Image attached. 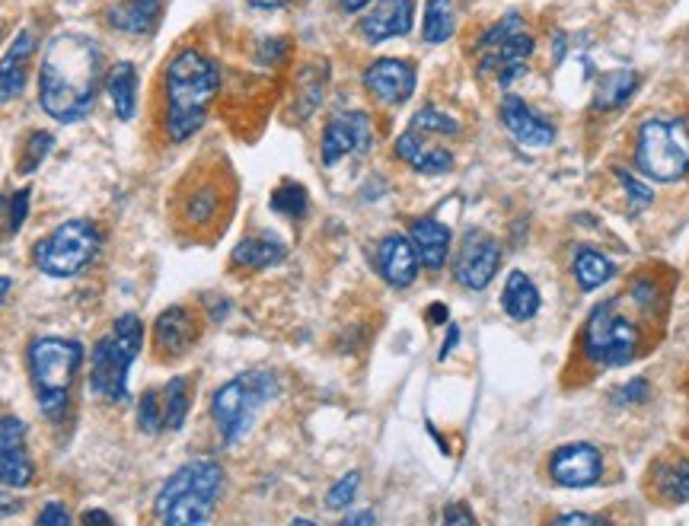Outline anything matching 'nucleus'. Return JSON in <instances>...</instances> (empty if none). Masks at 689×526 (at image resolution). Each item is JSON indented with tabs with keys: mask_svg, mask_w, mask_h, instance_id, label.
<instances>
[{
	"mask_svg": "<svg viewBox=\"0 0 689 526\" xmlns=\"http://www.w3.org/2000/svg\"><path fill=\"white\" fill-rule=\"evenodd\" d=\"M284 259V246H281L275 236H250L243 240L233 255H230V265L233 269H243V272H262L268 265H275Z\"/></svg>",
	"mask_w": 689,
	"mask_h": 526,
	"instance_id": "27",
	"label": "nucleus"
},
{
	"mask_svg": "<svg viewBox=\"0 0 689 526\" xmlns=\"http://www.w3.org/2000/svg\"><path fill=\"white\" fill-rule=\"evenodd\" d=\"M498 115H501V125L514 134V141L524 144V148H536L539 151V148H549L556 141V125L546 115H539L536 109H530L520 97H514V93H508L501 100V112Z\"/></svg>",
	"mask_w": 689,
	"mask_h": 526,
	"instance_id": "15",
	"label": "nucleus"
},
{
	"mask_svg": "<svg viewBox=\"0 0 689 526\" xmlns=\"http://www.w3.org/2000/svg\"><path fill=\"white\" fill-rule=\"evenodd\" d=\"M100 252V230L77 218L54 226L45 240L36 243V269L49 277H74L80 275Z\"/></svg>",
	"mask_w": 689,
	"mask_h": 526,
	"instance_id": "8",
	"label": "nucleus"
},
{
	"mask_svg": "<svg viewBox=\"0 0 689 526\" xmlns=\"http://www.w3.org/2000/svg\"><path fill=\"white\" fill-rule=\"evenodd\" d=\"M444 524H476L473 510H466L463 504H447L444 510Z\"/></svg>",
	"mask_w": 689,
	"mask_h": 526,
	"instance_id": "43",
	"label": "nucleus"
},
{
	"mask_svg": "<svg viewBox=\"0 0 689 526\" xmlns=\"http://www.w3.org/2000/svg\"><path fill=\"white\" fill-rule=\"evenodd\" d=\"M498 265H501L498 240L483 230H469L463 236V246H459L457 262H454V277L466 291H485L498 272Z\"/></svg>",
	"mask_w": 689,
	"mask_h": 526,
	"instance_id": "10",
	"label": "nucleus"
},
{
	"mask_svg": "<svg viewBox=\"0 0 689 526\" xmlns=\"http://www.w3.org/2000/svg\"><path fill=\"white\" fill-rule=\"evenodd\" d=\"M585 354L600 367H626L638 354V328L612 301L597 303L587 316Z\"/></svg>",
	"mask_w": 689,
	"mask_h": 526,
	"instance_id": "9",
	"label": "nucleus"
},
{
	"mask_svg": "<svg viewBox=\"0 0 689 526\" xmlns=\"http://www.w3.org/2000/svg\"><path fill=\"white\" fill-rule=\"evenodd\" d=\"M105 20L112 29L128 36H144L160 20V0H115L105 10Z\"/></svg>",
	"mask_w": 689,
	"mask_h": 526,
	"instance_id": "22",
	"label": "nucleus"
},
{
	"mask_svg": "<svg viewBox=\"0 0 689 526\" xmlns=\"http://www.w3.org/2000/svg\"><path fill=\"white\" fill-rule=\"evenodd\" d=\"M636 166L655 182H680L689 173L687 119L655 115L638 128Z\"/></svg>",
	"mask_w": 689,
	"mask_h": 526,
	"instance_id": "6",
	"label": "nucleus"
},
{
	"mask_svg": "<svg viewBox=\"0 0 689 526\" xmlns=\"http://www.w3.org/2000/svg\"><path fill=\"white\" fill-rule=\"evenodd\" d=\"M539 291L536 284L527 277V272H510L505 281V294H501V310L508 313V320L514 323H530L536 313H539Z\"/></svg>",
	"mask_w": 689,
	"mask_h": 526,
	"instance_id": "23",
	"label": "nucleus"
},
{
	"mask_svg": "<svg viewBox=\"0 0 689 526\" xmlns=\"http://www.w3.org/2000/svg\"><path fill=\"white\" fill-rule=\"evenodd\" d=\"M29 189L13 192V199L7 201V233H20V226L26 224V214H29Z\"/></svg>",
	"mask_w": 689,
	"mask_h": 526,
	"instance_id": "39",
	"label": "nucleus"
},
{
	"mask_svg": "<svg viewBox=\"0 0 689 526\" xmlns=\"http://www.w3.org/2000/svg\"><path fill=\"white\" fill-rule=\"evenodd\" d=\"M374 0H342V10L345 13H361V10H367Z\"/></svg>",
	"mask_w": 689,
	"mask_h": 526,
	"instance_id": "48",
	"label": "nucleus"
},
{
	"mask_svg": "<svg viewBox=\"0 0 689 526\" xmlns=\"http://www.w3.org/2000/svg\"><path fill=\"white\" fill-rule=\"evenodd\" d=\"M357 485H361V473H345V476L338 478V482L330 488L326 507H330V510H345L348 504L355 502Z\"/></svg>",
	"mask_w": 689,
	"mask_h": 526,
	"instance_id": "37",
	"label": "nucleus"
},
{
	"mask_svg": "<svg viewBox=\"0 0 689 526\" xmlns=\"http://www.w3.org/2000/svg\"><path fill=\"white\" fill-rule=\"evenodd\" d=\"M160 405H163V427L166 431H179V427L185 425V415H189V380L185 376H173L160 390Z\"/></svg>",
	"mask_w": 689,
	"mask_h": 526,
	"instance_id": "30",
	"label": "nucleus"
},
{
	"mask_svg": "<svg viewBox=\"0 0 689 526\" xmlns=\"http://www.w3.org/2000/svg\"><path fill=\"white\" fill-rule=\"evenodd\" d=\"M68 524H71V510H68L61 502L45 504L42 514H39V526H68Z\"/></svg>",
	"mask_w": 689,
	"mask_h": 526,
	"instance_id": "41",
	"label": "nucleus"
},
{
	"mask_svg": "<svg viewBox=\"0 0 689 526\" xmlns=\"http://www.w3.org/2000/svg\"><path fill=\"white\" fill-rule=\"evenodd\" d=\"M36 478V463L26 451V422L17 415L0 418V485L26 488Z\"/></svg>",
	"mask_w": 689,
	"mask_h": 526,
	"instance_id": "11",
	"label": "nucleus"
},
{
	"mask_svg": "<svg viewBox=\"0 0 689 526\" xmlns=\"http://www.w3.org/2000/svg\"><path fill=\"white\" fill-rule=\"evenodd\" d=\"M638 83H641V77L632 68H622V71L607 74L597 83V93H594V102H590L594 112H612V109L626 105V102L636 97Z\"/></svg>",
	"mask_w": 689,
	"mask_h": 526,
	"instance_id": "26",
	"label": "nucleus"
},
{
	"mask_svg": "<svg viewBox=\"0 0 689 526\" xmlns=\"http://www.w3.org/2000/svg\"><path fill=\"white\" fill-rule=\"evenodd\" d=\"M272 211H278L291 221H301L306 214V189L297 182H284L272 195Z\"/></svg>",
	"mask_w": 689,
	"mask_h": 526,
	"instance_id": "31",
	"label": "nucleus"
},
{
	"mask_svg": "<svg viewBox=\"0 0 689 526\" xmlns=\"http://www.w3.org/2000/svg\"><path fill=\"white\" fill-rule=\"evenodd\" d=\"M629 297L636 301L638 310H651L658 303V284L651 277H636L629 287Z\"/></svg>",
	"mask_w": 689,
	"mask_h": 526,
	"instance_id": "40",
	"label": "nucleus"
},
{
	"mask_svg": "<svg viewBox=\"0 0 689 526\" xmlns=\"http://www.w3.org/2000/svg\"><path fill=\"white\" fill-rule=\"evenodd\" d=\"M457 342H459V328L457 326H450V332H447V342H444V348H440V361L450 354V351L457 348Z\"/></svg>",
	"mask_w": 689,
	"mask_h": 526,
	"instance_id": "46",
	"label": "nucleus"
},
{
	"mask_svg": "<svg viewBox=\"0 0 689 526\" xmlns=\"http://www.w3.org/2000/svg\"><path fill=\"white\" fill-rule=\"evenodd\" d=\"M80 520H83V524H112V517H109V514H102V510H87Z\"/></svg>",
	"mask_w": 689,
	"mask_h": 526,
	"instance_id": "47",
	"label": "nucleus"
},
{
	"mask_svg": "<svg viewBox=\"0 0 689 526\" xmlns=\"http://www.w3.org/2000/svg\"><path fill=\"white\" fill-rule=\"evenodd\" d=\"M655 495L663 504H687L689 502V459L687 456H670L655 466Z\"/></svg>",
	"mask_w": 689,
	"mask_h": 526,
	"instance_id": "24",
	"label": "nucleus"
},
{
	"mask_svg": "<svg viewBox=\"0 0 689 526\" xmlns=\"http://www.w3.org/2000/svg\"><path fill=\"white\" fill-rule=\"evenodd\" d=\"M616 179H619V182H622V189L629 192V204H632L629 211H632V214L645 211V208L655 201V192H651V189H648L638 175L626 173V170H616Z\"/></svg>",
	"mask_w": 689,
	"mask_h": 526,
	"instance_id": "38",
	"label": "nucleus"
},
{
	"mask_svg": "<svg viewBox=\"0 0 689 526\" xmlns=\"http://www.w3.org/2000/svg\"><path fill=\"white\" fill-rule=\"evenodd\" d=\"M428 316H432V320H434V326L447 323V306H444V303H434L432 310H428Z\"/></svg>",
	"mask_w": 689,
	"mask_h": 526,
	"instance_id": "49",
	"label": "nucleus"
},
{
	"mask_svg": "<svg viewBox=\"0 0 689 526\" xmlns=\"http://www.w3.org/2000/svg\"><path fill=\"white\" fill-rule=\"evenodd\" d=\"M20 510H23V502H17L10 492L0 488V520H3V517H13V514H20Z\"/></svg>",
	"mask_w": 689,
	"mask_h": 526,
	"instance_id": "45",
	"label": "nucleus"
},
{
	"mask_svg": "<svg viewBox=\"0 0 689 526\" xmlns=\"http://www.w3.org/2000/svg\"><path fill=\"white\" fill-rule=\"evenodd\" d=\"M415 83H418L415 68L408 61H403V58H381V61H374L364 71L367 93L377 102H383V105H403V102L412 100Z\"/></svg>",
	"mask_w": 689,
	"mask_h": 526,
	"instance_id": "13",
	"label": "nucleus"
},
{
	"mask_svg": "<svg viewBox=\"0 0 689 526\" xmlns=\"http://www.w3.org/2000/svg\"><path fill=\"white\" fill-rule=\"evenodd\" d=\"M102 51L83 32H61L45 49L39 68V102L54 122H80L100 93Z\"/></svg>",
	"mask_w": 689,
	"mask_h": 526,
	"instance_id": "1",
	"label": "nucleus"
},
{
	"mask_svg": "<svg viewBox=\"0 0 689 526\" xmlns=\"http://www.w3.org/2000/svg\"><path fill=\"white\" fill-rule=\"evenodd\" d=\"M396 153H399V160H406L412 170H418V173L425 175H444L454 170V153L447 151V148H440V144H432L415 128H408L406 134H399Z\"/></svg>",
	"mask_w": 689,
	"mask_h": 526,
	"instance_id": "19",
	"label": "nucleus"
},
{
	"mask_svg": "<svg viewBox=\"0 0 689 526\" xmlns=\"http://www.w3.org/2000/svg\"><path fill=\"white\" fill-rule=\"evenodd\" d=\"M199 342V320L185 306H166L153 323V345L166 357H179Z\"/></svg>",
	"mask_w": 689,
	"mask_h": 526,
	"instance_id": "17",
	"label": "nucleus"
},
{
	"mask_svg": "<svg viewBox=\"0 0 689 526\" xmlns=\"http://www.w3.org/2000/svg\"><path fill=\"white\" fill-rule=\"evenodd\" d=\"M571 275L578 281V287H581L585 294H590V291L604 287V284L616 275V265L597 250H578L575 262H571Z\"/></svg>",
	"mask_w": 689,
	"mask_h": 526,
	"instance_id": "28",
	"label": "nucleus"
},
{
	"mask_svg": "<svg viewBox=\"0 0 689 526\" xmlns=\"http://www.w3.org/2000/svg\"><path fill=\"white\" fill-rule=\"evenodd\" d=\"M374 141V128L364 112H345L335 115L326 131H323V163L335 166L348 153H364Z\"/></svg>",
	"mask_w": 689,
	"mask_h": 526,
	"instance_id": "14",
	"label": "nucleus"
},
{
	"mask_svg": "<svg viewBox=\"0 0 689 526\" xmlns=\"http://www.w3.org/2000/svg\"><path fill=\"white\" fill-rule=\"evenodd\" d=\"M412 128H415V131H422V134H444V138L459 134L457 119H450L447 112H440V109H434V105L418 109V112H415V119H412Z\"/></svg>",
	"mask_w": 689,
	"mask_h": 526,
	"instance_id": "32",
	"label": "nucleus"
},
{
	"mask_svg": "<svg viewBox=\"0 0 689 526\" xmlns=\"http://www.w3.org/2000/svg\"><path fill=\"white\" fill-rule=\"evenodd\" d=\"M418 252L412 246V240L403 233H389L383 236L377 246V269L386 284L393 287H408L418 277Z\"/></svg>",
	"mask_w": 689,
	"mask_h": 526,
	"instance_id": "18",
	"label": "nucleus"
},
{
	"mask_svg": "<svg viewBox=\"0 0 689 526\" xmlns=\"http://www.w3.org/2000/svg\"><path fill=\"white\" fill-rule=\"evenodd\" d=\"M253 7H259V10H278V7H284V3H291V0H250Z\"/></svg>",
	"mask_w": 689,
	"mask_h": 526,
	"instance_id": "51",
	"label": "nucleus"
},
{
	"mask_svg": "<svg viewBox=\"0 0 689 526\" xmlns=\"http://www.w3.org/2000/svg\"><path fill=\"white\" fill-rule=\"evenodd\" d=\"M408 240H412V246L418 252V262L428 269V272H440L444 269V262H447V255H450V243H454V236H450V230L440 224V221H434V218H418L412 230H408Z\"/></svg>",
	"mask_w": 689,
	"mask_h": 526,
	"instance_id": "21",
	"label": "nucleus"
},
{
	"mask_svg": "<svg viewBox=\"0 0 689 526\" xmlns=\"http://www.w3.org/2000/svg\"><path fill=\"white\" fill-rule=\"evenodd\" d=\"M457 29V13H454V0H428L425 3V17H422V36L428 45H440L454 36Z\"/></svg>",
	"mask_w": 689,
	"mask_h": 526,
	"instance_id": "29",
	"label": "nucleus"
},
{
	"mask_svg": "<svg viewBox=\"0 0 689 526\" xmlns=\"http://www.w3.org/2000/svg\"><path fill=\"white\" fill-rule=\"evenodd\" d=\"M32 54H36V36L29 29H23L13 39V45L3 51V58H0V105L13 102L23 93Z\"/></svg>",
	"mask_w": 689,
	"mask_h": 526,
	"instance_id": "20",
	"label": "nucleus"
},
{
	"mask_svg": "<svg viewBox=\"0 0 689 526\" xmlns=\"http://www.w3.org/2000/svg\"><path fill=\"white\" fill-rule=\"evenodd\" d=\"M221 90L217 64L199 49H182L166 68V131L173 141H189L207 119Z\"/></svg>",
	"mask_w": 689,
	"mask_h": 526,
	"instance_id": "2",
	"label": "nucleus"
},
{
	"mask_svg": "<svg viewBox=\"0 0 689 526\" xmlns=\"http://www.w3.org/2000/svg\"><path fill=\"white\" fill-rule=\"evenodd\" d=\"M275 393H278V380L268 371H250L224 383L211 399V418L224 444H236L253 427L255 415L265 408V402L275 399Z\"/></svg>",
	"mask_w": 689,
	"mask_h": 526,
	"instance_id": "7",
	"label": "nucleus"
},
{
	"mask_svg": "<svg viewBox=\"0 0 689 526\" xmlns=\"http://www.w3.org/2000/svg\"><path fill=\"white\" fill-rule=\"evenodd\" d=\"M345 524H348V526L377 524V517H374V514H352V517H345Z\"/></svg>",
	"mask_w": 689,
	"mask_h": 526,
	"instance_id": "50",
	"label": "nucleus"
},
{
	"mask_svg": "<svg viewBox=\"0 0 689 526\" xmlns=\"http://www.w3.org/2000/svg\"><path fill=\"white\" fill-rule=\"evenodd\" d=\"M549 476L565 488H590L604 476V456L594 444H565L549 459Z\"/></svg>",
	"mask_w": 689,
	"mask_h": 526,
	"instance_id": "12",
	"label": "nucleus"
},
{
	"mask_svg": "<svg viewBox=\"0 0 689 526\" xmlns=\"http://www.w3.org/2000/svg\"><path fill=\"white\" fill-rule=\"evenodd\" d=\"M224 492V469L214 459H192L179 466L156 492V517L170 526H195L211 520Z\"/></svg>",
	"mask_w": 689,
	"mask_h": 526,
	"instance_id": "3",
	"label": "nucleus"
},
{
	"mask_svg": "<svg viewBox=\"0 0 689 526\" xmlns=\"http://www.w3.org/2000/svg\"><path fill=\"white\" fill-rule=\"evenodd\" d=\"M10 287H13V281H10V277H7V275H0V306H3V301H7Z\"/></svg>",
	"mask_w": 689,
	"mask_h": 526,
	"instance_id": "52",
	"label": "nucleus"
},
{
	"mask_svg": "<svg viewBox=\"0 0 689 526\" xmlns=\"http://www.w3.org/2000/svg\"><path fill=\"white\" fill-rule=\"evenodd\" d=\"M517 32H524V20L517 17V13H508V17H501L495 26H488L483 32V39H479V51L492 49V45H501L505 39L510 36H517Z\"/></svg>",
	"mask_w": 689,
	"mask_h": 526,
	"instance_id": "36",
	"label": "nucleus"
},
{
	"mask_svg": "<svg viewBox=\"0 0 689 526\" xmlns=\"http://www.w3.org/2000/svg\"><path fill=\"white\" fill-rule=\"evenodd\" d=\"M105 93H109V102L115 109V119L128 122L138 109V71L131 61H122L115 64L109 77H105Z\"/></svg>",
	"mask_w": 689,
	"mask_h": 526,
	"instance_id": "25",
	"label": "nucleus"
},
{
	"mask_svg": "<svg viewBox=\"0 0 689 526\" xmlns=\"http://www.w3.org/2000/svg\"><path fill=\"white\" fill-rule=\"evenodd\" d=\"M138 427H141L144 434H160V431H166V427H163V405H160V393H156V390L144 393L141 402H138Z\"/></svg>",
	"mask_w": 689,
	"mask_h": 526,
	"instance_id": "34",
	"label": "nucleus"
},
{
	"mask_svg": "<svg viewBox=\"0 0 689 526\" xmlns=\"http://www.w3.org/2000/svg\"><path fill=\"white\" fill-rule=\"evenodd\" d=\"M141 348H144V323L134 313L119 316L93 348L90 390L100 393L102 399L125 402L128 374H131V364L138 361Z\"/></svg>",
	"mask_w": 689,
	"mask_h": 526,
	"instance_id": "5",
	"label": "nucleus"
},
{
	"mask_svg": "<svg viewBox=\"0 0 689 526\" xmlns=\"http://www.w3.org/2000/svg\"><path fill=\"white\" fill-rule=\"evenodd\" d=\"M556 526H568V524H587V526H594V524H607L604 517H597V514H559L556 520H553Z\"/></svg>",
	"mask_w": 689,
	"mask_h": 526,
	"instance_id": "44",
	"label": "nucleus"
},
{
	"mask_svg": "<svg viewBox=\"0 0 689 526\" xmlns=\"http://www.w3.org/2000/svg\"><path fill=\"white\" fill-rule=\"evenodd\" d=\"M648 396V383L645 380H632V383H626L619 393H616V399L619 402H645Z\"/></svg>",
	"mask_w": 689,
	"mask_h": 526,
	"instance_id": "42",
	"label": "nucleus"
},
{
	"mask_svg": "<svg viewBox=\"0 0 689 526\" xmlns=\"http://www.w3.org/2000/svg\"><path fill=\"white\" fill-rule=\"evenodd\" d=\"M415 23V0H377L371 13L361 20V36L371 45L408 36Z\"/></svg>",
	"mask_w": 689,
	"mask_h": 526,
	"instance_id": "16",
	"label": "nucleus"
},
{
	"mask_svg": "<svg viewBox=\"0 0 689 526\" xmlns=\"http://www.w3.org/2000/svg\"><path fill=\"white\" fill-rule=\"evenodd\" d=\"M214 214H217V192L214 189H202V192L189 195V201H185V218L192 224H207Z\"/></svg>",
	"mask_w": 689,
	"mask_h": 526,
	"instance_id": "35",
	"label": "nucleus"
},
{
	"mask_svg": "<svg viewBox=\"0 0 689 526\" xmlns=\"http://www.w3.org/2000/svg\"><path fill=\"white\" fill-rule=\"evenodd\" d=\"M51 144H54V138L49 131H32L29 141H26L23 156H20V173H36L42 166V160L49 156Z\"/></svg>",
	"mask_w": 689,
	"mask_h": 526,
	"instance_id": "33",
	"label": "nucleus"
},
{
	"mask_svg": "<svg viewBox=\"0 0 689 526\" xmlns=\"http://www.w3.org/2000/svg\"><path fill=\"white\" fill-rule=\"evenodd\" d=\"M80 364H83V345L77 338L42 335L29 345V376L45 418L58 422L64 415Z\"/></svg>",
	"mask_w": 689,
	"mask_h": 526,
	"instance_id": "4",
	"label": "nucleus"
}]
</instances>
